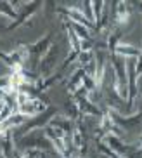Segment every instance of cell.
<instances>
[{
    "instance_id": "cell-1",
    "label": "cell",
    "mask_w": 142,
    "mask_h": 158,
    "mask_svg": "<svg viewBox=\"0 0 142 158\" xmlns=\"http://www.w3.org/2000/svg\"><path fill=\"white\" fill-rule=\"evenodd\" d=\"M116 21L118 23H127L128 21V9H127V5L123 2H120L118 4V10H116Z\"/></svg>"
},
{
    "instance_id": "cell-2",
    "label": "cell",
    "mask_w": 142,
    "mask_h": 158,
    "mask_svg": "<svg viewBox=\"0 0 142 158\" xmlns=\"http://www.w3.org/2000/svg\"><path fill=\"white\" fill-rule=\"evenodd\" d=\"M0 12L4 16H7V18H10V19H14L18 16V12H14L12 5H10L9 2H0Z\"/></svg>"
},
{
    "instance_id": "cell-3",
    "label": "cell",
    "mask_w": 142,
    "mask_h": 158,
    "mask_svg": "<svg viewBox=\"0 0 142 158\" xmlns=\"http://www.w3.org/2000/svg\"><path fill=\"white\" fill-rule=\"evenodd\" d=\"M116 52H118V54H128V56H133V54H137V49H135V47H130V45H118L116 47Z\"/></svg>"
}]
</instances>
